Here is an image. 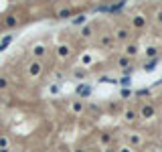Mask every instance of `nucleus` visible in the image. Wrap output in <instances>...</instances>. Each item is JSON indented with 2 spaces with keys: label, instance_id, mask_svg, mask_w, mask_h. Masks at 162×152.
<instances>
[{
  "label": "nucleus",
  "instance_id": "obj_17",
  "mask_svg": "<svg viewBox=\"0 0 162 152\" xmlns=\"http://www.w3.org/2000/svg\"><path fill=\"white\" fill-rule=\"evenodd\" d=\"M85 20H87V18H85V14H79V16H75V18L71 20V23H73L75 27H83V24H85Z\"/></svg>",
  "mask_w": 162,
  "mask_h": 152
},
{
  "label": "nucleus",
  "instance_id": "obj_31",
  "mask_svg": "<svg viewBox=\"0 0 162 152\" xmlns=\"http://www.w3.org/2000/svg\"><path fill=\"white\" fill-rule=\"evenodd\" d=\"M105 152H116V150H114V148H108V150H105Z\"/></svg>",
  "mask_w": 162,
  "mask_h": 152
},
{
  "label": "nucleus",
  "instance_id": "obj_12",
  "mask_svg": "<svg viewBox=\"0 0 162 152\" xmlns=\"http://www.w3.org/2000/svg\"><path fill=\"white\" fill-rule=\"evenodd\" d=\"M41 69H43V67H41V63H37V61L28 65V73H31L33 77H37V75H39V73H41Z\"/></svg>",
  "mask_w": 162,
  "mask_h": 152
},
{
  "label": "nucleus",
  "instance_id": "obj_28",
  "mask_svg": "<svg viewBox=\"0 0 162 152\" xmlns=\"http://www.w3.org/2000/svg\"><path fill=\"white\" fill-rule=\"evenodd\" d=\"M8 87V79L6 77H0V89H6Z\"/></svg>",
  "mask_w": 162,
  "mask_h": 152
},
{
  "label": "nucleus",
  "instance_id": "obj_20",
  "mask_svg": "<svg viewBox=\"0 0 162 152\" xmlns=\"http://www.w3.org/2000/svg\"><path fill=\"white\" fill-rule=\"evenodd\" d=\"M71 110H73L75 114H81V112L85 110V103H81V102H75L73 106H71Z\"/></svg>",
  "mask_w": 162,
  "mask_h": 152
},
{
  "label": "nucleus",
  "instance_id": "obj_19",
  "mask_svg": "<svg viewBox=\"0 0 162 152\" xmlns=\"http://www.w3.org/2000/svg\"><path fill=\"white\" fill-rule=\"evenodd\" d=\"M91 33H93V29L89 27V24H85V27L81 29V37H83V39H89V37H91Z\"/></svg>",
  "mask_w": 162,
  "mask_h": 152
},
{
  "label": "nucleus",
  "instance_id": "obj_2",
  "mask_svg": "<svg viewBox=\"0 0 162 152\" xmlns=\"http://www.w3.org/2000/svg\"><path fill=\"white\" fill-rule=\"evenodd\" d=\"M154 116H156V107L152 106V103H142V107H140V112H138V118L152 120Z\"/></svg>",
  "mask_w": 162,
  "mask_h": 152
},
{
  "label": "nucleus",
  "instance_id": "obj_3",
  "mask_svg": "<svg viewBox=\"0 0 162 152\" xmlns=\"http://www.w3.org/2000/svg\"><path fill=\"white\" fill-rule=\"evenodd\" d=\"M114 39L116 41H120V43H128L130 41V29L128 27H116V30H114Z\"/></svg>",
  "mask_w": 162,
  "mask_h": 152
},
{
  "label": "nucleus",
  "instance_id": "obj_16",
  "mask_svg": "<svg viewBox=\"0 0 162 152\" xmlns=\"http://www.w3.org/2000/svg\"><path fill=\"white\" fill-rule=\"evenodd\" d=\"M118 83H120L122 87H132V75H124Z\"/></svg>",
  "mask_w": 162,
  "mask_h": 152
},
{
  "label": "nucleus",
  "instance_id": "obj_9",
  "mask_svg": "<svg viewBox=\"0 0 162 152\" xmlns=\"http://www.w3.org/2000/svg\"><path fill=\"white\" fill-rule=\"evenodd\" d=\"M124 120L130 122V124L136 122V120H138V112H136V110H126V112H124Z\"/></svg>",
  "mask_w": 162,
  "mask_h": 152
},
{
  "label": "nucleus",
  "instance_id": "obj_13",
  "mask_svg": "<svg viewBox=\"0 0 162 152\" xmlns=\"http://www.w3.org/2000/svg\"><path fill=\"white\" fill-rule=\"evenodd\" d=\"M146 59H156L158 57V49H156V47H146Z\"/></svg>",
  "mask_w": 162,
  "mask_h": 152
},
{
  "label": "nucleus",
  "instance_id": "obj_25",
  "mask_svg": "<svg viewBox=\"0 0 162 152\" xmlns=\"http://www.w3.org/2000/svg\"><path fill=\"white\" fill-rule=\"evenodd\" d=\"M99 81H104V83H118V79H114V77H108V75L99 77Z\"/></svg>",
  "mask_w": 162,
  "mask_h": 152
},
{
  "label": "nucleus",
  "instance_id": "obj_1",
  "mask_svg": "<svg viewBox=\"0 0 162 152\" xmlns=\"http://www.w3.org/2000/svg\"><path fill=\"white\" fill-rule=\"evenodd\" d=\"M130 23H132V29H136V30H144V29H146V24H148V16L142 14V12H138V14L132 16Z\"/></svg>",
  "mask_w": 162,
  "mask_h": 152
},
{
  "label": "nucleus",
  "instance_id": "obj_7",
  "mask_svg": "<svg viewBox=\"0 0 162 152\" xmlns=\"http://www.w3.org/2000/svg\"><path fill=\"white\" fill-rule=\"evenodd\" d=\"M158 63H160V59H158V57H156V59H148L146 63H144V71H146V73L154 71V69H156V65H158Z\"/></svg>",
  "mask_w": 162,
  "mask_h": 152
},
{
  "label": "nucleus",
  "instance_id": "obj_6",
  "mask_svg": "<svg viewBox=\"0 0 162 152\" xmlns=\"http://www.w3.org/2000/svg\"><path fill=\"white\" fill-rule=\"evenodd\" d=\"M138 43H134V41H132V43H128V45H126V53H124V55H128V57H136V55H138Z\"/></svg>",
  "mask_w": 162,
  "mask_h": 152
},
{
  "label": "nucleus",
  "instance_id": "obj_10",
  "mask_svg": "<svg viewBox=\"0 0 162 152\" xmlns=\"http://www.w3.org/2000/svg\"><path fill=\"white\" fill-rule=\"evenodd\" d=\"M57 53H59V57H61V59H67V57L71 55V47H69V45H61V47L57 49Z\"/></svg>",
  "mask_w": 162,
  "mask_h": 152
},
{
  "label": "nucleus",
  "instance_id": "obj_11",
  "mask_svg": "<svg viewBox=\"0 0 162 152\" xmlns=\"http://www.w3.org/2000/svg\"><path fill=\"white\" fill-rule=\"evenodd\" d=\"M124 6H126V0H122V2H116V4H112V6H108V12H112V14H116V12L124 10Z\"/></svg>",
  "mask_w": 162,
  "mask_h": 152
},
{
  "label": "nucleus",
  "instance_id": "obj_22",
  "mask_svg": "<svg viewBox=\"0 0 162 152\" xmlns=\"http://www.w3.org/2000/svg\"><path fill=\"white\" fill-rule=\"evenodd\" d=\"M33 55H35V57H43V55H45V47H43V45H37L35 49H33Z\"/></svg>",
  "mask_w": 162,
  "mask_h": 152
},
{
  "label": "nucleus",
  "instance_id": "obj_29",
  "mask_svg": "<svg viewBox=\"0 0 162 152\" xmlns=\"http://www.w3.org/2000/svg\"><path fill=\"white\" fill-rule=\"evenodd\" d=\"M156 23H160V24H162V10L156 12Z\"/></svg>",
  "mask_w": 162,
  "mask_h": 152
},
{
  "label": "nucleus",
  "instance_id": "obj_5",
  "mask_svg": "<svg viewBox=\"0 0 162 152\" xmlns=\"http://www.w3.org/2000/svg\"><path fill=\"white\" fill-rule=\"evenodd\" d=\"M77 95L79 97H89V95H91V85H87V83L77 85Z\"/></svg>",
  "mask_w": 162,
  "mask_h": 152
},
{
  "label": "nucleus",
  "instance_id": "obj_4",
  "mask_svg": "<svg viewBox=\"0 0 162 152\" xmlns=\"http://www.w3.org/2000/svg\"><path fill=\"white\" fill-rule=\"evenodd\" d=\"M114 43H116V39H114V34H104V37L97 41V45L101 47V49H112Z\"/></svg>",
  "mask_w": 162,
  "mask_h": 152
},
{
  "label": "nucleus",
  "instance_id": "obj_33",
  "mask_svg": "<svg viewBox=\"0 0 162 152\" xmlns=\"http://www.w3.org/2000/svg\"><path fill=\"white\" fill-rule=\"evenodd\" d=\"M75 152H85V150H75Z\"/></svg>",
  "mask_w": 162,
  "mask_h": 152
},
{
  "label": "nucleus",
  "instance_id": "obj_24",
  "mask_svg": "<svg viewBox=\"0 0 162 152\" xmlns=\"http://www.w3.org/2000/svg\"><path fill=\"white\" fill-rule=\"evenodd\" d=\"M75 77H77V79H85V77H87V71H85V69H77V71H75Z\"/></svg>",
  "mask_w": 162,
  "mask_h": 152
},
{
  "label": "nucleus",
  "instance_id": "obj_23",
  "mask_svg": "<svg viewBox=\"0 0 162 152\" xmlns=\"http://www.w3.org/2000/svg\"><path fill=\"white\" fill-rule=\"evenodd\" d=\"M150 87H144V89H138L136 91V95H138V97H144V95H150Z\"/></svg>",
  "mask_w": 162,
  "mask_h": 152
},
{
  "label": "nucleus",
  "instance_id": "obj_21",
  "mask_svg": "<svg viewBox=\"0 0 162 152\" xmlns=\"http://www.w3.org/2000/svg\"><path fill=\"white\" fill-rule=\"evenodd\" d=\"M71 14H73L71 8H61V10H59V18H69Z\"/></svg>",
  "mask_w": 162,
  "mask_h": 152
},
{
  "label": "nucleus",
  "instance_id": "obj_30",
  "mask_svg": "<svg viewBox=\"0 0 162 152\" xmlns=\"http://www.w3.org/2000/svg\"><path fill=\"white\" fill-rule=\"evenodd\" d=\"M118 152H132V146H124V148H120Z\"/></svg>",
  "mask_w": 162,
  "mask_h": 152
},
{
  "label": "nucleus",
  "instance_id": "obj_27",
  "mask_svg": "<svg viewBox=\"0 0 162 152\" xmlns=\"http://www.w3.org/2000/svg\"><path fill=\"white\" fill-rule=\"evenodd\" d=\"M6 27H16V18H14V16H8V18H6Z\"/></svg>",
  "mask_w": 162,
  "mask_h": 152
},
{
  "label": "nucleus",
  "instance_id": "obj_32",
  "mask_svg": "<svg viewBox=\"0 0 162 152\" xmlns=\"http://www.w3.org/2000/svg\"><path fill=\"white\" fill-rule=\"evenodd\" d=\"M0 152H10V150H6V148H2V150H0Z\"/></svg>",
  "mask_w": 162,
  "mask_h": 152
},
{
  "label": "nucleus",
  "instance_id": "obj_14",
  "mask_svg": "<svg viewBox=\"0 0 162 152\" xmlns=\"http://www.w3.org/2000/svg\"><path fill=\"white\" fill-rule=\"evenodd\" d=\"M128 65H130V57H128V55H120V57H118V67L126 69Z\"/></svg>",
  "mask_w": 162,
  "mask_h": 152
},
{
  "label": "nucleus",
  "instance_id": "obj_15",
  "mask_svg": "<svg viewBox=\"0 0 162 152\" xmlns=\"http://www.w3.org/2000/svg\"><path fill=\"white\" fill-rule=\"evenodd\" d=\"M120 95H122V99H130L132 95H134V89H132V87H122Z\"/></svg>",
  "mask_w": 162,
  "mask_h": 152
},
{
  "label": "nucleus",
  "instance_id": "obj_26",
  "mask_svg": "<svg viewBox=\"0 0 162 152\" xmlns=\"http://www.w3.org/2000/svg\"><path fill=\"white\" fill-rule=\"evenodd\" d=\"M134 65H128V67L126 69H122V73H124V75H132V73H134Z\"/></svg>",
  "mask_w": 162,
  "mask_h": 152
},
{
  "label": "nucleus",
  "instance_id": "obj_8",
  "mask_svg": "<svg viewBox=\"0 0 162 152\" xmlns=\"http://www.w3.org/2000/svg\"><path fill=\"white\" fill-rule=\"evenodd\" d=\"M128 142H130L132 146H140V144H142V136H140L138 132H134V134H128Z\"/></svg>",
  "mask_w": 162,
  "mask_h": 152
},
{
  "label": "nucleus",
  "instance_id": "obj_18",
  "mask_svg": "<svg viewBox=\"0 0 162 152\" xmlns=\"http://www.w3.org/2000/svg\"><path fill=\"white\" fill-rule=\"evenodd\" d=\"M112 140H114L112 134H101V138H99V142H101L104 146H109V144H112Z\"/></svg>",
  "mask_w": 162,
  "mask_h": 152
}]
</instances>
